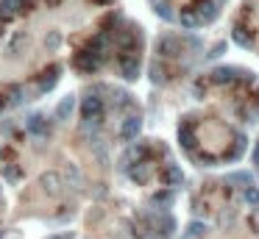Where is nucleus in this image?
I'll use <instances>...</instances> for the list:
<instances>
[{"mask_svg": "<svg viewBox=\"0 0 259 239\" xmlns=\"http://www.w3.org/2000/svg\"><path fill=\"white\" fill-rule=\"evenodd\" d=\"M72 14L75 9L67 3L45 0L34 9H25L12 25L0 31V89L53 70L61 45L70 42L61 25L72 20Z\"/></svg>", "mask_w": 259, "mask_h": 239, "instance_id": "f257e3e1", "label": "nucleus"}]
</instances>
